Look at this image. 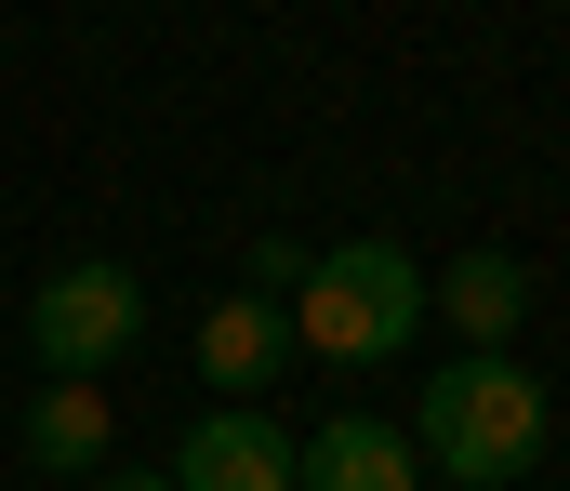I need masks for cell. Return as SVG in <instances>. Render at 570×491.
Instances as JSON below:
<instances>
[{"label": "cell", "instance_id": "5b68a950", "mask_svg": "<svg viewBox=\"0 0 570 491\" xmlns=\"http://www.w3.org/2000/svg\"><path fill=\"white\" fill-rule=\"evenodd\" d=\"M199 372H213L226 412H239L266 372H292V306H279V293H226V306H199Z\"/></svg>", "mask_w": 570, "mask_h": 491}, {"label": "cell", "instance_id": "9c48e42d", "mask_svg": "<svg viewBox=\"0 0 570 491\" xmlns=\"http://www.w3.org/2000/svg\"><path fill=\"white\" fill-rule=\"evenodd\" d=\"M94 491H173V479H134V465H107V479H94Z\"/></svg>", "mask_w": 570, "mask_h": 491}, {"label": "cell", "instance_id": "277c9868", "mask_svg": "<svg viewBox=\"0 0 570 491\" xmlns=\"http://www.w3.org/2000/svg\"><path fill=\"white\" fill-rule=\"evenodd\" d=\"M425 479V452L399 439V425H372V412H332L305 452H292V491H412Z\"/></svg>", "mask_w": 570, "mask_h": 491}, {"label": "cell", "instance_id": "6da1fadb", "mask_svg": "<svg viewBox=\"0 0 570 491\" xmlns=\"http://www.w3.org/2000/svg\"><path fill=\"white\" fill-rule=\"evenodd\" d=\"M544 385L518 372V359H438L425 372V412H412V452H425L438 479L464 491H518L531 465H544Z\"/></svg>", "mask_w": 570, "mask_h": 491}, {"label": "cell", "instance_id": "3957f363", "mask_svg": "<svg viewBox=\"0 0 570 491\" xmlns=\"http://www.w3.org/2000/svg\"><path fill=\"white\" fill-rule=\"evenodd\" d=\"M146 332V279L120 266V253H67L40 293H27V345H40V372H107L120 345Z\"/></svg>", "mask_w": 570, "mask_h": 491}, {"label": "cell", "instance_id": "52a82bcc", "mask_svg": "<svg viewBox=\"0 0 570 491\" xmlns=\"http://www.w3.org/2000/svg\"><path fill=\"white\" fill-rule=\"evenodd\" d=\"M438 320L464 332V359H504L518 320H531V266L518 253H451L438 266Z\"/></svg>", "mask_w": 570, "mask_h": 491}, {"label": "cell", "instance_id": "ba28073f", "mask_svg": "<svg viewBox=\"0 0 570 491\" xmlns=\"http://www.w3.org/2000/svg\"><path fill=\"white\" fill-rule=\"evenodd\" d=\"M107 385H80V372H53L40 399H27V465H53V479H107Z\"/></svg>", "mask_w": 570, "mask_h": 491}, {"label": "cell", "instance_id": "7a4b0ae2", "mask_svg": "<svg viewBox=\"0 0 570 491\" xmlns=\"http://www.w3.org/2000/svg\"><path fill=\"white\" fill-rule=\"evenodd\" d=\"M412 320H425V266L399 239L305 253V279H292V359H399Z\"/></svg>", "mask_w": 570, "mask_h": 491}, {"label": "cell", "instance_id": "8992f818", "mask_svg": "<svg viewBox=\"0 0 570 491\" xmlns=\"http://www.w3.org/2000/svg\"><path fill=\"white\" fill-rule=\"evenodd\" d=\"M173 491H292V439L266 412H213V425H186Z\"/></svg>", "mask_w": 570, "mask_h": 491}]
</instances>
